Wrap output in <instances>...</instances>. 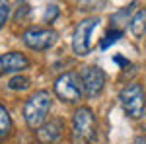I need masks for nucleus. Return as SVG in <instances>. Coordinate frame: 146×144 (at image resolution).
Here are the masks:
<instances>
[{
  "label": "nucleus",
  "mask_w": 146,
  "mask_h": 144,
  "mask_svg": "<svg viewBox=\"0 0 146 144\" xmlns=\"http://www.w3.org/2000/svg\"><path fill=\"white\" fill-rule=\"evenodd\" d=\"M51 111V96L45 90H39L29 96V100L23 105V119L29 129H39L45 125V119Z\"/></svg>",
  "instance_id": "1"
},
{
  "label": "nucleus",
  "mask_w": 146,
  "mask_h": 144,
  "mask_svg": "<svg viewBox=\"0 0 146 144\" xmlns=\"http://www.w3.org/2000/svg\"><path fill=\"white\" fill-rule=\"evenodd\" d=\"M98 134V121L90 107H80L72 119V140L74 144H90Z\"/></svg>",
  "instance_id": "2"
},
{
  "label": "nucleus",
  "mask_w": 146,
  "mask_h": 144,
  "mask_svg": "<svg viewBox=\"0 0 146 144\" xmlns=\"http://www.w3.org/2000/svg\"><path fill=\"white\" fill-rule=\"evenodd\" d=\"M55 94L64 103H74L82 98V78L76 72H64L55 80Z\"/></svg>",
  "instance_id": "3"
},
{
  "label": "nucleus",
  "mask_w": 146,
  "mask_h": 144,
  "mask_svg": "<svg viewBox=\"0 0 146 144\" xmlns=\"http://www.w3.org/2000/svg\"><path fill=\"white\" fill-rule=\"evenodd\" d=\"M119 100H121V105H123L125 113L133 119H138L144 111V94H142V88L138 84H127L121 94H119Z\"/></svg>",
  "instance_id": "4"
},
{
  "label": "nucleus",
  "mask_w": 146,
  "mask_h": 144,
  "mask_svg": "<svg viewBox=\"0 0 146 144\" xmlns=\"http://www.w3.org/2000/svg\"><path fill=\"white\" fill-rule=\"evenodd\" d=\"M22 39L23 43L33 51H47L56 43L58 33L51 27H31V29L23 31Z\"/></svg>",
  "instance_id": "5"
},
{
  "label": "nucleus",
  "mask_w": 146,
  "mask_h": 144,
  "mask_svg": "<svg viewBox=\"0 0 146 144\" xmlns=\"http://www.w3.org/2000/svg\"><path fill=\"white\" fill-rule=\"evenodd\" d=\"M100 20L98 18H88V20H82V22L76 25L74 29V35H72V49L78 56H84L90 53L92 47V31L98 27Z\"/></svg>",
  "instance_id": "6"
},
{
  "label": "nucleus",
  "mask_w": 146,
  "mask_h": 144,
  "mask_svg": "<svg viewBox=\"0 0 146 144\" xmlns=\"http://www.w3.org/2000/svg\"><path fill=\"white\" fill-rule=\"evenodd\" d=\"M80 78H82V88L88 98L100 96L105 88V72L100 66H84Z\"/></svg>",
  "instance_id": "7"
},
{
  "label": "nucleus",
  "mask_w": 146,
  "mask_h": 144,
  "mask_svg": "<svg viewBox=\"0 0 146 144\" xmlns=\"http://www.w3.org/2000/svg\"><path fill=\"white\" fill-rule=\"evenodd\" d=\"M29 68V58L18 51H10V53H4L0 55V74H6V72H20Z\"/></svg>",
  "instance_id": "8"
},
{
  "label": "nucleus",
  "mask_w": 146,
  "mask_h": 144,
  "mask_svg": "<svg viewBox=\"0 0 146 144\" xmlns=\"http://www.w3.org/2000/svg\"><path fill=\"white\" fill-rule=\"evenodd\" d=\"M62 131H64L62 121L60 119H51L49 123L41 125L37 129V140L41 144H55L62 136Z\"/></svg>",
  "instance_id": "9"
},
{
  "label": "nucleus",
  "mask_w": 146,
  "mask_h": 144,
  "mask_svg": "<svg viewBox=\"0 0 146 144\" xmlns=\"http://www.w3.org/2000/svg\"><path fill=\"white\" fill-rule=\"evenodd\" d=\"M129 27H131V33L135 35L136 39H140V37H144L146 35V8H140V10H136V14L131 18V23H129Z\"/></svg>",
  "instance_id": "10"
},
{
  "label": "nucleus",
  "mask_w": 146,
  "mask_h": 144,
  "mask_svg": "<svg viewBox=\"0 0 146 144\" xmlns=\"http://www.w3.org/2000/svg\"><path fill=\"white\" fill-rule=\"evenodd\" d=\"M12 134V119L8 115V111L0 105V140Z\"/></svg>",
  "instance_id": "11"
},
{
  "label": "nucleus",
  "mask_w": 146,
  "mask_h": 144,
  "mask_svg": "<svg viewBox=\"0 0 146 144\" xmlns=\"http://www.w3.org/2000/svg\"><path fill=\"white\" fill-rule=\"evenodd\" d=\"M121 31L119 29H113V31H109V33L105 35V39H101V49H109V45L115 43V41H119L121 39Z\"/></svg>",
  "instance_id": "12"
},
{
  "label": "nucleus",
  "mask_w": 146,
  "mask_h": 144,
  "mask_svg": "<svg viewBox=\"0 0 146 144\" xmlns=\"http://www.w3.org/2000/svg\"><path fill=\"white\" fill-rule=\"evenodd\" d=\"M8 86H10L12 90H25V88H29V80L23 78V76H16L8 82Z\"/></svg>",
  "instance_id": "13"
},
{
  "label": "nucleus",
  "mask_w": 146,
  "mask_h": 144,
  "mask_svg": "<svg viewBox=\"0 0 146 144\" xmlns=\"http://www.w3.org/2000/svg\"><path fill=\"white\" fill-rule=\"evenodd\" d=\"M8 14H10V2L8 0H0V27L6 23Z\"/></svg>",
  "instance_id": "14"
},
{
  "label": "nucleus",
  "mask_w": 146,
  "mask_h": 144,
  "mask_svg": "<svg viewBox=\"0 0 146 144\" xmlns=\"http://www.w3.org/2000/svg\"><path fill=\"white\" fill-rule=\"evenodd\" d=\"M56 16H58V8H56L55 4H49L47 6V10H45V16H43V20H45L47 23H51L53 20H55Z\"/></svg>",
  "instance_id": "15"
},
{
  "label": "nucleus",
  "mask_w": 146,
  "mask_h": 144,
  "mask_svg": "<svg viewBox=\"0 0 146 144\" xmlns=\"http://www.w3.org/2000/svg\"><path fill=\"white\" fill-rule=\"evenodd\" d=\"M133 144H146V136H138V138H135Z\"/></svg>",
  "instance_id": "16"
}]
</instances>
